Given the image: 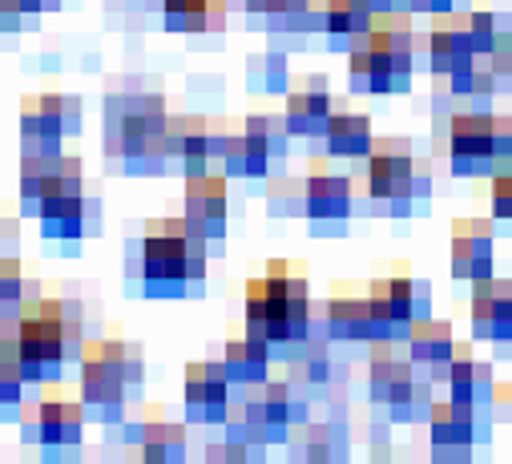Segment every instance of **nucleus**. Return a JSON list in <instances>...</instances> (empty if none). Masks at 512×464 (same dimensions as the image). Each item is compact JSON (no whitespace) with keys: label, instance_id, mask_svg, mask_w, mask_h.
<instances>
[{"label":"nucleus","instance_id":"nucleus-30","mask_svg":"<svg viewBox=\"0 0 512 464\" xmlns=\"http://www.w3.org/2000/svg\"><path fill=\"white\" fill-rule=\"evenodd\" d=\"M303 456L307 460H335L343 456V432L335 424H303Z\"/></svg>","mask_w":512,"mask_h":464},{"label":"nucleus","instance_id":"nucleus-34","mask_svg":"<svg viewBox=\"0 0 512 464\" xmlns=\"http://www.w3.org/2000/svg\"><path fill=\"white\" fill-rule=\"evenodd\" d=\"M464 21H468V41H472L476 57H480V53L488 57L492 45H496V37H500V29H504L500 17H496V13H468Z\"/></svg>","mask_w":512,"mask_h":464},{"label":"nucleus","instance_id":"nucleus-10","mask_svg":"<svg viewBox=\"0 0 512 464\" xmlns=\"http://www.w3.org/2000/svg\"><path fill=\"white\" fill-rule=\"evenodd\" d=\"M355 206V186L347 174H311L303 182V214L311 218V230L315 235H339L347 214Z\"/></svg>","mask_w":512,"mask_h":464},{"label":"nucleus","instance_id":"nucleus-13","mask_svg":"<svg viewBox=\"0 0 512 464\" xmlns=\"http://www.w3.org/2000/svg\"><path fill=\"white\" fill-rule=\"evenodd\" d=\"M331 113H335V101L327 93V77H303L299 89H287L283 126L291 138H323Z\"/></svg>","mask_w":512,"mask_h":464},{"label":"nucleus","instance_id":"nucleus-21","mask_svg":"<svg viewBox=\"0 0 512 464\" xmlns=\"http://www.w3.org/2000/svg\"><path fill=\"white\" fill-rule=\"evenodd\" d=\"M428 432L432 444H472L476 440V404L444 396L428 408Z\"/></svg>","mask_w":512,"mask_h":464},{"label":"nucleus","instance_id":"nucleus-27","mask_svg":"<svg viewBox=\"0 0 512 464\" xmlns=\"http://www.w3.org/2000/svg\"><path fill=\"white\" fill-rule=\"evenodd\" d=\"M61 158L65 154H25L21 158V206H25V214H37V202L61 178Z\"/></svg>","mask_w":512,"mask_h":464},{"label":"nucleus","instance_id":"nucleus-28","mask_svg":"<svg viewBox=\"0 0 512 464\" xmlns=\"http://www.w3.org/2000/svg\"><path fill=\"white\" fill-rule=\"evenodd\" d=\"M25 275H21V263L17 259H5L0 255V339L13 335L21 311H25Z\"/></svg>","mask_w":512,"mask_h":464},{"label":"nucleus","instance_id":"nucleus-12","mask_svg":"<svg viewBox=\"0 0 512 464\" xmlns=\"http://www.w3.org/2000/svg\"><path fill=\"white\" fill-rule=\"evenodd\" d=\"M186 416L194 424H226L234 408V384L226 380L222 364H190L182 384Z\"/></svg>","mask_w":512,"mask_h":464},{"label":"nucleus","instance_id":"nucleus-6","mask_svg":"<svg viewBox=\"0 0 512 464\" xmlns=\"http://www.w3.org/2000/svg\"><path fill=\"white\" fill-rule=\"evenodd\" d=\"M81 130V101L77 97H25L21 101V146L25 154H65V134Z\"/></svg>","mask_w":512,"mask_h":464},{"label":"nucleus","instance_id":"nucleus-25","mask_svg":"<svg viewBox=\"0 0 512 464\" xmlns=\"http://www.w3.org/2000/svg\"><path fill=\"white\" fill-rule=\"evenodd\" d=\"M323 138H327V150L335 158H367V150L375 142L367 113H331Z\"/></svg>","mask_w":512,"mask_h":464},{"label":"nucleus","instance_id":"nucleus-35","mask_svg":"<svg viewBox=\"0 0 512 464\" xmlns=\"http://www.w3.org/2000/svg\"><path fill=\"white\" fill-rule=\"evenodd\" d=\"M492 214L512 222V170L504 166L492 170Z\"/></svg>","mask_w":512,"mask_h":464},{"label":"nucleus","instance_id":"nucleus-46","mask_svg":"<svg viewBox=\"0 0 512 464\" xmlns=\"http://www.w3.org/2000/svg\"><path fill=\"white\" fill-rule=\"evenodd\" d=\"M508 81H512V73H508Z\"/></svg>","mask_w":512,"mask_h":464},{"label":"nucleus","instance_id":"nucleus-5","mask_svg":"<svg viewBox=\"0 0 512 464\" xmlns=\"http://www.w3.org/2000/svg\"><path fill=\"white\" fill-rule=\"evenodd\" d=\"M416 158L408 138H379L367 150V194L388 206V214L408 218L416 206Z\"/></svg>","mask_w":512,"mask_h":464},{"label":"nucleus","instance_id":"nucleus-20","mask_svg":"<svg viewBox=\"0 0 512 464\" xmlns=\"http://www.w3.org/2000/svg\"><path fill=\"white\" fill-rule=\"evenodd\" d=\"M408 356H412V364H424V368H440V364H448L452 356H456V335H452V323H444V319H416L412 327H408Z\"/></svg>","mask_w":512,"mask_h":464},{"label":"nucleus","instance_id":"nucleus-45","mask_svg":"<svg viewBox=\"0 0 512 464\" xmlns=\"http://www.w3.org/2000/svg\"><path fill=\"white\" fill-rule=\"evenodd\" d=\"M504 343H508V356H512V331H508V339H504Z\"/></svg>","mask_w":512,"mask_h":464},{"label":"nucleus","instance_id":"nucleus-40","mask_svg":"<svg viewBox=\"0 0 512 464\" xmlns=\"http://www.w3.org/2000/svg\"><path fill=\"white\" fill-rule=\"evenodd\" d=\"M29 21V13L21 9V0H0V33H17Z\"/></svg>","mask_w":512,"mask_h":464},{"label":"nucleus","instance_id":"nucleus-31","mask_svg":"<svg viewBox=\"0 0 512 464\" xmlns=\"http://www.w3.org/2000/svg\"><path fill=\"white\" fill-rule=\"evenodd\" d=\"M21 412H25V376L9 360H0V424L21 420Z\"/></svg>","mask_w":512,"mask_h":464},{"label":"nucleus","instance_id":"nucleus-16","mask_svg":"<svg viewBox=\"0 0 512 464\" xmlns=\"http://www.w3.org/2000/svg\"><path fill=\"white\" fill-rule=\"evenodd\" d=\"M492 226L488 222H476V218H464L452 226V275L464 279V283H476V279H488L492 275Z\"/></svg>","mask_w":512,"mask_h":464},{"label":"nucleus","instance_id":"nucleus-7","mask_svg":"<svg viewBox=\"0 0 512 464\" xmlns=\"http://www.w3.org/2000/svg\"><path fill=\"white\" fill-rule=\"evenodd\" d=\"M81 428H85V412L81 404L49 392L45 400H37V408L25 404L21 412V432L25 440H37L49 456H65V448L81 444Z\"/></svg>","mask_w":512,"mask_h":464},{"label":"nucleus","instance_id":"nucleus-44","mask_svg":"<svg viewBox=\"0 0 512 464\" xmlns=\"http://www.w3.org/2000/svg\"><path fill=\"white\" fill-rule=\"evenodd\" d=\"M496 396H500V404H504V416L512 420V384H508V388H500Z\"/></svg>","mask_w":512,"mask_h":464},{"label":"nucleus","instance_id":"nucleus-23","mask_svg":"<svg viewBox=\"0 0 512 464\" xmlns=\"http://www.w3.org/2000/svg\"><path fill=\"white\" fill-rule=\"evenodd\" d=\"M327 335L339 339V343H375V327H371L367 299L335 295V299L327 303Z\"/></svg>","mask_w":512,"mask_h":464},{"label":"nucleus","instance_id":"nucleus-1","mask_svg":"<svg viewBox=\"0 0 512 464\" xmlns=\"http://www.w3.org/2000/svg\"><path fill=\"white\" fill-rule=\"evenodd\" d=\"M73 356H81V303L73 299L25 303L13 335L0 339V360H9L25 384H53Z\"/></svg>","mask_w":512,"mask_h":464},{"label":"nucleus","instance_id":"nucleus-39","mask_svg":"<svg viewBox=\"0 0 512 464\" xmlns=\"http://www.w3.org/2000/svg\"><path fill=\"white\" fill-rule=\"evenodd\" d=\"M456 9V0H404L400 5V13H408V17H440V13H452Z\"/></svg>","mask_w":512,"mask_h":464},{"label":"nucleus","instance_id":"nucleus-24","mask_svg":"<svg viewBox=\"0 0 512 464\" xmlns=\"http://www.w3.org/2000/svg\"><path fill=\"white\" fill-rule=\"evenodd\" d=\"M371 0H323V33L335 45H351L371 29Z\"/></svg>","mask_w":512,"mask_h":464},{"label":"nucleus","instance_id":"nucleus-9","mask_svg":"<svg viewBox=\"0 0 512 464\" xmlns=\"http://www.w3.org/2000/svg\"><path fill=\"white\" fill-rule=\"evenodd\" d=\"M448 162L456 174H492L496 146H492V113H456L448 122Z\"/></svg>","mask_w":512,"mask_h":464},{"label":"nucleus","instance_id":"nucleus-8","mask_svg":"<svg viewBox=\"0 0 512 464\" xmlns=\"http://www.w3.org/2000/svg\"><path fill=\"white\" fill-rule=\"evenodd\" d=\"M37 222H41L45 239L77 243V239L101 230V202L85 198L81 190H57V194L37 202Z\"/></svg>","mask_w":512,"mask_h":464},{"label":"nucleus","instance_id":"nucleus-19","mask_svg":"<svg viewBox=\"0 0 512 464\" xmlns=\"http://www.w3.org/2000/svg\"><path fill=\"white\" fill-rule=\"evenodd\" d=\"M222 372L234 388H254L271 376V343L263 335H242V339H230L222 347Z\"/></svg>","mask_w":512,"mask_h":464},{"label":"nucleus","instance_id":"nucleus-37","mask_svg":"<svg viewBox=\"0 0 512 464\" xmlns=\"http://www.w3.org/2000/svg\"><path fill=\"white\" fill-rule=\"evenodd\" d=\"M496 81H500V77H496L492 69H476V65H472V77H468V97H476V101H484V105H488V97L496 93Z\"/></svg>","mask_w":512,"mask_h":464},{"label":"nucleus","instance_id":"nucleus-11","mask_svg":"<svg viewBox=\"0 0 512 464\" xmlns=\"http://www.w3.org/2000/svg\"><path fill=\"white\" fill-rule=\"evenodd\" d=\"M226 214H230V194H226V174L202 170L186 174V222L210 239V251L226 239Z\"/></svg>","mask_w":512,"mask_h":464},{"label":"nucleus","instance_id":"nucleus-2","mask_svg":"<svg viewBox=\"0 0 512 464\" xmlns=\"http://www.w3.org/2000/svg\"><path fill=\"white\" fill-rule=\"evenodd\" d=\"M246 331L275 347H299L311 339V295L299 267L271 263L267 275L246 283Z\"/></svg>","mask_w":512,"mask_h":464},{"label":"nucleus","instance_id":"nucleus-43","mask_svg":"<svg viewBox=\"0 0 512 464\" xmlns=\"http://www.w3.org/2000/svg\"><path fill=\"white\" fill-rule=\"evenodd\" d=\"M13 239V226H9V218H5V206H0V255H5V243Z\"/></svg>","mask_w":512,"mask_h":464},{"label":"nucleus","instance_id":"nucleus-4","mask_svg":"<svg viewBox=\"0 0 512 464\" xmlns=\"http://www.w3.org/2000/svg\"><path fill=\"white\" fill-rule=\"evenodd\" d=\"M142 347L125 339H85L81 343V412L97 424H117L125 416L130 388H142Z\"/></svg>","mask_w":512,"mask_h":464},{"label":"nucleus","instance_id":"nucleus-3","mask_svg":"<svg viewBox=\"0 0 512 464\" xmlns=\"http://www.w3.org/2000/svg\"><path fill=\"white\" fill-rule=\"evenodd\" d=\"M210 239L186 218H162L146 226L142 239V291L150 299H178L206 279Z\"/></svg>","mask_w":512,"mask_h":464},{"label":"nucleus","instance_id":"nucleus-32","mask_svg":"<svg viewBox=\"0 0 512 464\" xmlns=\"http://www.w3.org/2000/svg\"><path fill=\"white\" fill-rule=\"evenodd\" d=\"M367 311H371L375 339H396V319H392V303H388V287H383V279L371 283V291H367Z\"/></svg>","mask_w":512,"mask_h":464},{"label":"nucleus","instance_id":"nucleus-14","mask_svg":"<svg viewBox=\"0 0 512 464\" xmlns=\"http://www.w3.org/2000/svg\"><path fill=\"white\" fill-rule=\"evenodd\" d=\"M428 65L436 77H456L476 65V49L468 41V21L460 13H440L428 33Z\"/></svg>","mask_w":512,"mask_h":464},{"label":"nucleus","instance_id":"nucleus-26","mask_svg":"<svg viewBox=\"0 0 512 464\" xmlns=\"http://www.w3.org/2000/svg\"><path fill=\"white\" fill-rule=\"evenodd\" d=\"M138 448H142V460L150 464H178L186 456V428L170 420H142Z\"/></svg>","mask_w":512,"mask_h":464},{"label":"nucleus","instance_id":"nucleus-42","mask_svg":"<svg viewBox=\"0 0 512 464\" xmlns=\"http://www.w3.org/2000/svg\"><path fill=\"white\" fill-rule=\"evenodd\" d=\"M400 5H404V0H371V13L383 17V13H396Z\"/></svg>","mask_w":512,"mask_h":464},{"label":"nucleus","instance_id":"nucleus-29","mask_svg":"<svg viewBox=\"0 0 512 464\" xmlns=\"http://www.w3.org/2000/svg\"><path fill=\"white\" fill-rule=\"evenodd\" d=\"M246 77H250V89H263V93H283L291 73H287V57L283 49H267L259 57L246 61Z\"/></svg>","mask_w":512,"mask_h":464},{"label":"nucleus","instance_id":"nucleus-41","mask_svg":"<svg viewBox=\"0 0 512 464\" xmlns=\"http://www.w3.org/2000/svg\"><path fill=\"white\" fill-rule=\"evenodd\" d=\"M472 444H432V460H468Z\"/></svg>","mask_w":512,"mask_h":464},{"label":"nucleus","instance_id":"nucleus-36","mask_svg":"<svg viewBox=\"0 0 512 464\" xmlns=\"http://www.w3.org/2000/svg\"><path fill=\"white\" fill-rule=\"evenodd\" d=\"M492 146H496V166L508 162V154H512V118L508 113H492Z\"/></svg>","mask_w":512,"mask_h":464},{"label":"nucleus","instance_id":"nucleus-33","mask_svg":"<svg viewBox=\"0 0 512 464\" xmlns=\"http://www.w3.org/2000/svg\"><path fill=\"white\" fill-rule=\"evenodd\" d=\"M267 210L275 218H287V214L303 210V186L291 182V178H271V186H267Z\"/></svg>","mask_w":512,"mask_h":464},{"label":"nucleus","instance_id":"nucleus-38","mask_svg":"<svg viewBox=\"0 0 512 464\" xmlns=\"http://www.w3.org/2000/svg\"><path fill=\"white\" fill-rule=\"evenodd\" d=\"M206 456H210V460H250V456H259V452H250V448L242 444V436H230L226 444H210Z\"/></svg>","mask_w":512,"mask_h":464},{"label":"nucleus","instance_id":"nucleus-15","mask_svg":"<svg viewBox=\"0 0 512 464\" xmlns=\"http://www.w3.org/2000/svg\"><path fill=\"white\" fill-rule=\"evenodd\" d=\"M512 331V283L508 279H476L472 283V335L504 343Z\"/></svg>","mask_w":512,"mask_h":464},{"label":"nucleus","instance_id":"nucleus-18","mask_svg":"<svg viewBox=\"0 0 512 464\" xmlns=\"http://www.w3.org/2000/svg\"><path fill=\"white\" fill-rule=\"evenodd\" d=\"M432 384L436 388H448V396L456 400H468V404H488L492 392H496V380H492V364H480L464 352H456L448 364L432 368Z\"/></svg>","mask_w":512,"mask_h":464},{"label":"nucleus","instance_id":"nucleus-17","mask_svg":"<svg viewBox=\"0 0 512 464\" xmlns=\"http://www.w3.org/2000/svg\"><path fill=\"white\" fill-rule=\"evenodd\" d=\"M432 376L420 380L412 360H396L392 368V384H388V396H383V408L396 424H416V420H428V408H432Z\"/></svg>","mask_w":512,"mask_h":464},{"label":"nucleus","instance_id":"nucleus-22","mask_svg":"<svg viewBox=\"0 0 512 464\" xmlns=\"http://www.w3.org/2000/svg\"><path fill=\"white\" fill-rule=\"evenodd\" d=\"M388 287V303H392V319H396V335H408V327L416 319H428L432 307V291L428 283H416L408 271H396L392 279H383Z\"/></svg>","mask_w":512,"mask_h":464}]
</instances>
